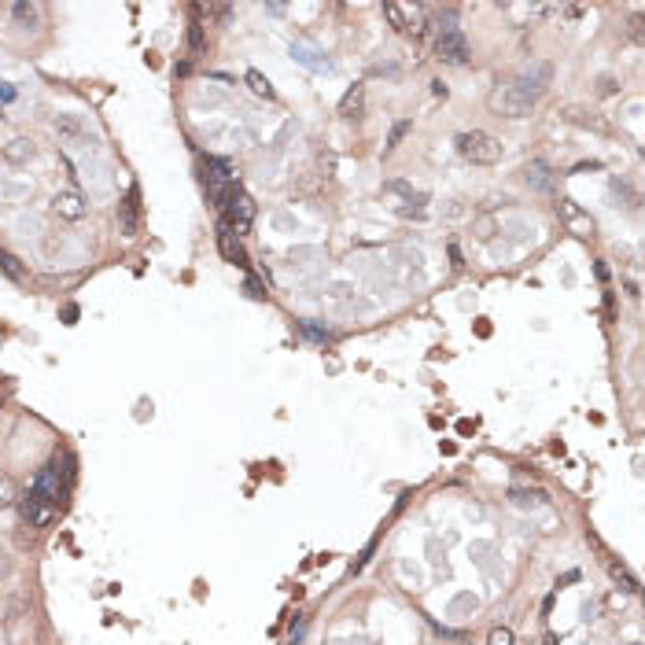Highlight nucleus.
I'll use <instances>...</instances> for the list:
<instances>
[{"instance_id":"nucleus-1","label":"nucleus","mask_w":645,"mask_h":645,"mask_svg":"<svg viewBox=\"0 0 645 645\" xmlns=\"http://www.w3.org/2000/svg\"><path fill=\"white\" fill-rule=\"evenodd\" d=\"M457 152L469 159V163H479V166H491L502 159V140L483 133V129H469V133H457Z\"/></svg>"},{"instance_id":"nucleus-2","label":"nucleus","mask_w":645,"mask_h":645,"mask_svg":"<svg viewBox=\"0 0 645 645\" xmlns=\"http://www.w3.org/2000/svg\"><path fill=\"white\" fill-rule=\"evenodd\" d=\"M531 107H535V100L516 85V82H502L494 92H491V111L494 115H505V118H524L531 115Z\"/></svg>"},{"instance_id":"nucleus-3","label":"nucleus","mask_w":645,"mask_h":645,"mask_svg":"<svg viewBox=\"0 0 645 645\" xmlns=\"http://www.w3.org/2000/svg\"><path fill=\"white\" fill-rule=\"evenodd\" d=\"M435 56L450 67H465L469 63V41H465L461 30H439V37H435Z\"/></svg>"},{"instance_id":"nucleus-4","label":"nucleus","mask_w":645,"mask_h":645,"mask_svg":"<svg viewBox=\"0 0 645 645\" xmlns=\"http://www.w3.org/2000/svg\"><path fill=\"white\" fill-rule=\"evenodd\" d=\"M30 491H34L41 502H48V505H59L63 498H67V483L59 479V472L48 465V469H41L37 476H34V483H30Z\"/></svg>"},{"instance_id":"nucleus-5","label":"nucleus","mask_w":645,"mask_h":645,"mask_svg":"<svg viewBox=\"0 0 645 645\" xmlns=\"http://www.w3.org/2000/svg\"><path fill=\"white\" fill-rule=\"evenodd\" d=\"M19 512H23V520L30 527H48V524H52V516H56V505H48V502H41L34 491H26L19 498Z\"/></svg>"},{"instance_id":"nucleus-6","label":"nucleus","mask_w":645,"mask_h":645,"mask_svg":"<svg viewBox=\"0 0 645 645\" xmlns=\"http://www.w3.org/2000/svg\"><path fill=\"white\" fill-rule=\"evenodd\" d=\"M550 78H553L550 63H531V67H524V74L516 78V85H520L531 100H539V96L546 92V85H550Z\"/></svg>"},{"instance_id":"nucleus-7","label":"nucleus","mask_w":645,"mask_h":645,"mask_svg":"<svg viewBox=\"0 0 645 645\" xmlns=\"http://www.w3.org/2000/svg\"><path fill=\"white\" fill-rule=\"evenodd\" d=\"M52 211H56L59 218H67V221H78V218H85L89 203H85V196H82V192L67 188V192H56V199H52Z\"/></svg>"},{"instance_id":"nucleus-8","label":"nucleus","mask_w":645,"mask_h":645,"mask_svg":"<svg viewBox=\"0 0 645 645\" xmlns=\"http://www.w3.org/2000/svg\"><path fill=\"white\" fill-rule=\"evenodd\" d=\"M218 251H221L225 262H233V266H247V251H244V244H240V240H236L233 233L218 229Z\"/></svg>"},{"instance_id":"nucleus-9","label":"nucleus","mask_w":645,"mask_h":645,"mask_svg":"<svg viewBox=\"0 0 645 645\" xmlns=\"http://www.w3.org/2000/svg\"><path fill=\"white\" fill-rule=\"evenodd\" d=\"M0 155H4L8 163H26V159H34V140L15 137V140H8V144H0Z\"/></svg>"},{"instance_id":"nucleus-10","label":"nucleus","mask_w":645,"mask_h":645,"mask_svg":"<svg viewBox=\"0 0 645 645\" xmlns=\"http://www.w3.org/2000/svg\"><path fill=\"white\" fill-rule=\"evenodd\" d=\"M524 181L531 185V188H553V173H550V166L546 163H527V170H524Z\"/></svg>"},{"instance_id":"nucleus-11","label":"nucleus","mask_w":645,"mask_h":645,"mask_svg":"<svg viewBox=\"0 0 645 645\" xmlns=\"http://www.w3.org/2000/svg\"><path fill=\"white\" fill-rule=\"evenodd\" d=\"M362 107H365V85L347 89V96L340 100V115L343 118H354V115H362Z\"/></svg>"},{"instance_id":"nucleus-12","label":"nucleus","mask_w":645,"mask_h":645,"mask_svg":"<svg viewBox=\"0 0 645 645\" xmlns=\"http://www.w3.org/2000/svg\"><path fill=\"white\" fill-rule=\"evenodd\" d=\"M247 85H251V92L266 96V100H277V89L269 85V78H266L262 70H247Z\"/></svg>"},{"instance_id":"nucleus-13","label":"nucleus","mask_w":645,"mask_h":645,"mask_svg":"<svg viewBox=\"0 0 645 645\" xmlns=\"http://www.w3.org/2000/svg\"><path fill=\"white\" fill-rule=\"evenodd\" d=\"M383 15L391 19V26H395V30H410V19H413V15H410L406 8H402V4H395V0H387V4H383Z\"/></svg>"},{"instance_id":"nucleus-14","label":"nucleus","mask_w":645,"mask_h":645,"mask_svg":"<svg viewBox=\"0 0 645 645\" xmlns=\"http://www.w3.org/2000/svg\"><path fill=\"white\" fill-rule=\"evenodd\" d=\"M608 575L616 579V583H620V586H623L627 594H634V590H638V579H634L631 572H627L623 564H616V560H612V564H608Z\"/></svg>"},{"instance_id":"nucleus-15","label":"nucleus","mask_w":645,"mask_h":645,"mask_svg":"<svg viewBox=\"0 0 645 645\" xmlns=\"http://www.w3.org/2000/svg\"><path fill=\"white\" fill-rule=\"evenodd\" d=\"M0 269H4L11 281H26V269L19 266V258H15V254H8V251H0Z\"/></svg>"},{"instance_id":"nucleus-16","label":"nucleus","mask_w":645,"mask_h":645,"mask_svg":"<svg viewBox=\"0 0 645 645\" xmlns=\"http://www.w3.org/2000/svg\"><path fill=\"white\" fill-rule=\"evenodd\" d=\"M37 11H41V8H37V4H26V0L11 4V15H15L19 23H26V26H34V23H37Z\"/></svg>"},{"instance_id":"nucleus-17","label":"nucleus","mask_w":645,"mask_h":645,"mask_svg":"<svg viewBox=\"0 0 645 645\" xmlns=\"http://www.w3.org/2000/svg\"><path fill=\"white\" fill-rule=\"evenodd\" d=\"M509 498H512V505H520V509H527V505L535 509V505L546 502V494H539V491H512Z\"/></svg>"},{"instance_id":"nucleus-18","label":"nucleus","mask_w":645,"mask_h":645,"mask_svg":"<svg viewBox=\"0 0 645 645\" xmlns=\"http://www.w3.org/2000/svg\"><path fill=\"white\" fill-rule=\"evenodd\" d=\"M52 469L59 472V479H63V483H70V479H74V461H70V454H63V450L52 457Z\"/></svg>"},{"instance_id":"nucleus-19","label":"nucleus","mask_w":645,"mask_h":645,"mask_svg":"<svg viewBox=\"0 0 645 645\" xmlns=\"http://www.w3.org/2000/svg\"><path fill=\"white\" fill-rule=\"evenodd\" d=\"M19 502V494H15V483L0 472V509H8V505H15Z\"/></svg>"},{"instance_id":"nucleus-20","label":"nucleus","mask_w":645,"mask_h":645,"mask_svg":"<svg viewBox=\"0 0 645 645\" xmlns=\"http://www.w3.org/2000/svg\"><path fill=\"white\" fill-rule=\"evenodd\" d=\"M188 48H192V52H203V48H207L203 23H192V26H188Z\"/></svg>"},{"instance_id":"nucleus-21","label":"nucleus","mask_w":645,"mask_h":645,"mask_svg":"<svg viewBox=\"0 0 645 645\" xmlns=\"http://www.w3.org/2000/svg\"><path fill=\"white\" fill-rule=\"evenodd\" d=\"M487 645H516V638H512L509 627H494V631L487 634Z\"/></svg>"},{"instance_id":"nucleus-22","label":"nucleus","mask_w":645,"mask_h":645,"mask_svg":"<svg viewBox=\"0 0 645 645\" xmlns=\"http://www.w3.org/2000/svg\"><path fill=\"white\" fill-rule=\"evenodd\" d=\"M410 129H413V122H395V125H391V137H387V152H391L395 144L410 133Z\"/></svg>"},{"instance_id":"nucleus-23","label":"nucleus","mask_w":645,"mask_h":645,"mask_svg":"<svg viewBox=\"0 0 645 645\" xmlns=\"http://www.w3.org/2000/svg\"><path fill=\"white\" fill-rule=\"evenodd\" d=\"M56 129H59L63 137H74V133H82V129H78V122H74V118H67V115H63V118H56Z\"/></svg>"},{"instance_id":"nucleus-24","label":"nucleus","mask_w":645,"mask_h":645,"mask_svg":"<svg viewBox=\"0 0 645 645\" xmlns=\"http://www.w3.org/2000/svg\"><path fill=\"white\" fill-rule=\"evenodd\" d=\"M11 572V557H8V550L0 546V575H8Z\"/></svg>"},{"instance_id":"nucleus-25","label":"nucleus","mask_w":645,"mask_h":645,"mask_svg":"<svg viewBox=\"0 0 645 645\" xmlns=\"http://www.w3.org/2000/svg\"><path fill=\"white\" fill-rule=\"evenodd\" d=\"M546 645H557V641H553V638H546Z\"/></svg>"},{"instance_id":"nucleus-26","label":"nucleus","mask_w":645,"mask_h":645,"mask_svg":"<svg viewBox=\"0 0 645 645\" xmlns=\"http://www.w3.org/2000/svg\"><path fill=\"white\" fill-rule=\"evenodd\" d=\"M461 645H469V641H461Z\"/></svg>"}]
</instances>
